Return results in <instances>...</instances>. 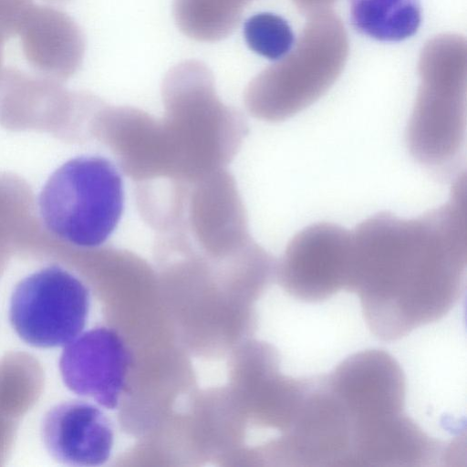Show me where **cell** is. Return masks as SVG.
<instances>
[{
	"label": "cell",
	"mask_w": 467,
	"mask_h": 467,
	"mask_svg": "<svg viewBox=\"0 0 467 467\" xmlns=\"http://www.w3.org/2000/svg\"><path fill=\"white\" fill-rule=\"evenodd\" d=\"M466 221L463 172L443 205L410 219L379 213L351 232L346 291L376 338L401 339L455 306L466 283Z\"/></svg>",
	"instance_id": "obj_1"
},
{
	"label": "cell",
	"mask_w": 467,
	"mask_h": 467,
	"mask_svg": "<svg viewBox=\"0 0 467 467\" xmlns=\"http://www.w3.org/2000/svg\"><path fill=\"white\" fill-rule=\"evenodd\" d=\"M162 96L169 119L163 123L177 175L199 180L231 156L242 136L236 114L218 99L213 76L202 61L190 59L167 73Z\"/></svg>",
	"instance_id": "obj_2"
},
{
	"label": "cell",
	"mask_w": 467,
	"mask_h": 467,
	"mask_svg": "<svg viewBox=\"0 0 467 467\" xmlns=\"http://www.w3.org/2000/svg\"><path fill=\"white\" fill-rule=\"evenodd\" d=\"M348 55L340 20L327 10L311 15L291 51L254 77L244 102L255 118L276 122L302 111L333 85Z\"/></svg>",
	"instance_id": "obj_3"
},
{
	"label": "cell",
	"mask_w": 467,
	"mask_h": 467,
	"mask_svg": "<svg viewBox=\"0 0 467 467\" xmlns=\"http://www.w3.org/2000/svg\"><path fill=\"white\" fill-rule=\"evenodd\" d=\"M465 45L440 37L422 53L420 85L406 130L410 155L431 169L453 165L466 134Z\"/></svg>",
	"instance_id": "obj_4"
},
{
	"label": "cell",
	"mask_w": 467,
	"mask_h": 467,
	"mask_svg": "<svg viewBox=\"0 0 467 467\" xmlns=\"http://www.w3.org/2000/svg\"><path fill=\"white\" fill-rule=\"evenodd\" d=\"M38 209L43 224L56 237L78 247L100 246L124 210L119 170L101 156L72 158L46 182Z\"/></svg>",
	"instance_id": "obj_5"
},
{
	"label": "cell",
	"mask_w": 467,
	"mask_h": 467,
	"mask_svg": "<svg viewBox=\"0 0 467 467\" xmlns=\"http://www.w3.org/2000/svg\"><path fill=\"white\" fill-rule=\"evenodd\" d=\"M88 309L86 285L61 266L49 265L16 285L9 318L26 343L56 348L67 345L82 332Z\"/></svg>",
	"instance_id": "obj_6"
},
{
	"label": "cell",
	"mask_w": 467,
	"mask_h": 467,
	"mask_svg": "<svg viewBox=\"0 0 467 467\" xmlns=\"http://www.w3.org/2000/svg\"><path fill=\"white\" fill-rule=\"evenodd\" d=\"M324 380L347 414L352 437L403 413L405 374L387 351L373 348L356 352Z\"/></svg>",
	"instance_id": "obj_7"
},
{
	"label": "cell",
	"mask_w": 467,
	"mask_h": 467,
	"mask_svg": "<svg viewBox=\"0 0 467 467\" xmlns=\"http://www.w3.org/2000/svg\"><path fill=\"white\" fill-rule=\"evenodd\" d=\"M351 232L332 223H312L287 244L279 262L281 285L305 303L324 302L347 290Z\"/></svg>",
	"instance_id": "obj_8"
},
{
	"label": "cell",
	"mask_w": 467,
	"mask_h": 467,
	"mask_svg": "<svg viewBox=\"0 0 467 467\" xmlns=\"http://www.w3.org/2000/svg\"><path fill=\"white\" fill-rule=\"evenodd\" d=\"M130 364L121 337L109 328L96 327L66 345L59 369L71 391L114 409L125 389Z\"/></svg>",
	"instance_id": "obj_9"
},
{
	"label": "cell",
	"mask_w": 467,
	"mask_h": 467,
	"mask_svg": "<svg viewBox=\"0 0 467 467\" xmlns=\"http://www.w3.org/2000/svg\"><path fill=\"white\" fill-rule=\"evenodd\" d=\"M41 434L52 457L69 465H101L113 447L109 420L98 407L83 401L53 407L43 420Z\"/></svg>",
	"instance_id": "obj_10"
},
{
	"label": "cell",
	"mask_w": 467,
	"mask_h": 467,
	"mask_svg": "<svg viewBox=\"0 0 467 467\" xmlns=\"http://www.w3.org/2000/svg\"><path fill=\"white\" fill-rule=\"evenodd\" d=\"M28 64L47 78L66 79L82 64L86 41L75 20L48 5H35L17 33Z\"/></svg>",
	"instance_id": "obj_11"
},
{
	"label": "cell",
	"mask_w": 467,
	"mask_h": 467,
	"mask_svg": "<svg viewBox=\"0 0 467 467\" xmlns=\"http://www.w3.org/2000/svg\"><path fill=\"white\" fill-rule=\"evenodd\" d=\"M197 181L189 200L190 223L197 241H249L243 204L228 174L214 171Z\"/></svg>",
	"instance_id": "obj_12"
},
{
	"label": "cell",
	"mask_w": 467,
	"mask_h": 467,
	"mask_svg": "<svg viewBox=\"0 0 467 467\" xmlns=\"http://www.w3.org/2000/svg\"><path fill=\"white\" fill-rule=\"evenodd\" d=\"M352 26L358 33L384 42L413 36L421 22L420 0H348Z\"/></svg>",
	"instance_id": "obj_13"
},
{
	"label": "cell",
	"mask_w": 467,
	"mask_h": 467,
	"mask_svg": "<svg viewBox=\"0 0 467 467\" xmlns=\"http://www.w3.org/2000/svg\"><path fill=\"white\" fill-rule=\"evenodd\" d=\"M247 4L245 0H174L173 14L184 35L214 42L234 32Z\"/></svg>",
	"instance_id": "obj_14"
},
{
	"label": "cell",
	"mask_w": 467,
	"mask_h": 467,
	"mask_svg": "<svg viewBox=\"0 0 467 467\" xmlns=\"http://www.w3.org/2000/svg\"><path fill=\"white\" fill-rule=\"evenodd\" d=\"M244 36L250 49L275 61L286 56L296 44V37L288 22L270 12L250 16L244 23Z\"/></svg>",
	"instance_id": "obj_15"
},
{
	"label": "cell",
	"mask_w": 467,
	"mask_h": 467,
	"mask_svg": "<svg viewBox=\"0 0 467 467\" xmlns=\"http://www.w3.org/2000/svg\"><path fill=\"white\" fill-rule=\"evenodd\" d=\"M33 0H0V73L3 70L5 42L17 35Z\"/></svg>",
	"instance_id": "obj_16"
},
{
	"label": "cell",
	"mask_w": 467,
	"mask_h": 467,
	"mask_svg": "<svg viewBox=\"0 0 467 467\" xmlns=\"http://www.w3.org/2000/svg\"><path fill=\"white\" fill-rule=\"evenodd\" d=\"M47 3H50V4H66L71 0H44Z\"/></svg>",
	"instance_id": "obj_17"
},
{
	"label": "cell",
	"mask_w": 467,
	"mask_h": 467,
	"mask_svg": "<svg viewBox=\"0 0 467 467\" xmlns=\"http://www.w3.org/2000/svg\"><path fill=\"white\" fill-rule=\"evenodd\" d=\"M251 1H253V0H247L248 3H250Z\"/></svg>",
	"instance_id": "obj_18"
}]
</instances>
